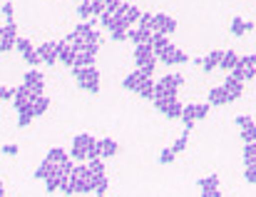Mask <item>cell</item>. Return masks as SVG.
Segmentation results:
<instances>
[{
	"mask_svg": "<svg viewBox=\"0 0 256 197\" xmlns=\"http://www.w3.org/2000/svg\"><path fill=\"white\" fill-rule=\"evenodd\" d=\"M72 75H75V83L80 90H85L90 95H97L100 93V70L92 65V68H70Z\"/></svg>",
	"mask_w": 256,
	"mask_h": 197,
	"instance_id": "obj_1",
	"label": "cell"
},
{
	"mask_svg": "<svg viewBox=\"0 0 256 197\" xmlns=\"http://www.w3.org/2000/svg\"><path fill=\"white\" fill-rule=\"evenodd\" d=\"M134 63L137 68L144 73V75H154V68H157V55L152 50V45H134Z\"/></svg>",
	"mask_w": 256,
	"mask_h": 197,
	"instance_id": "obj_2",
	"label": "cell"
},
{
	"mask_svg": "<svg viewBox=\"0 0 256 197\" xmlns=\"http://www.w3.org/2000/svg\"><path fill=\"white\" fill-rule=\"evenodd\" d=\"M62 45H65V40H48V43L38 45V48H35V53H38V58H40V63H42V65H55V63H58V58H60Z\"/></svg>",
	"mask_w": 256,
	"mask_h": 197,
	"instance_id": "obj_3",
	"label": "cell"
},
{
	"mask_svg": "<svg viewBox=\"0 0 256 197\" xmlns=\"http://www.w3.org/2000/svg\"><path fill=\"white\" fill-rule=\"evenodd\" d=\"M154 107L167 117V120H179V115H182V100L176 98H157L154 100Z\"/></svg>",
	"mask_w": 256,
	"mask_h": 197,
	"instance_id": "obj_4",
	"label": "cell"
},
{
	"mask_svg": "<svg viewBox=\"0 0 256 197\" xmlns=\"http://www.w3.org/2000/svg\"><path fill=\"white\" fill-rule=\"evenodd\" d=\"M157 60H160V63H164L167 68H172V65H182V63H186V60H189V55H186L184 50H179L176 45H172L170 43V45L157 55Z\"/></svg>",
	"mask_w": 256,
	"mask_h": 197,
	"instance_id": "obj_5",
	"label": "cell"
},
{
	"mask_svg": "<svg viewBox=\"0 0 256 197\" xmlns=\"http://www.w3.org/2000/svg\"><path fill=\"white\" fill-rule=\"evenodd\" d=\"M22 85H25L32 95H38V98L45 93V78H42V73H38L35 68H30V70L22 75Z\"/></svg>",
	"mask_w": 256,
	"mask_h": 197,
	"instance_id": "obj_6",
	"label": "cell"
},
{
	"mask_svg": "<svg viewBox=\"0 0 256 197\" xmlns=\"http://www.w3.org/2000/svg\"><path fill=\"white\" fill-rule=\"evenodd\" d=\"M18 25L15 23H5L2 28H0V53H10L12 48H15V43H18Z\"/></svg>",
	"mask_w": 256,
	"mask_h": 197,
	"instance_id": "obj_7",
	"label": "cell"
},
{
	"mask_svg": "<svg viewBox=\"0 0 256 197\" xmlns=\"http://www.w3.org/2000/svg\"><path fill=\"white\" fill-rule=\"evenodd\" d=\"M152 33H160V35H174L176 33V20L167 15V13H157L154 15V25H152Z\"/></svg>",
	"mask_w": 256,
	"mask_h": 197,
	"instance_id": "obj_8",
	"label": "cell"
},
{
	"mask_svg": "<svg viewBox=\"0 0 256 197\" xmlns=\"http://www.w3.org/2000/svg\"><path fill=\"white\" fill-rule=\"evenodd\" d=\"M92 140H94V137H92V135H87V132L78 135V137L72 140L70 157H72V160H80V162H87V147H90V142H92Z\"/></svg>",
	"mask_w": 256,
	"mask_h": 197,
	"instance_id": "obj_9",
	"label": "cell"
},
{
	"mask_svg": "<svg viewBox=\"0 0 256 197\" xmlns=\"http://www.w3.org/2000/svg\"><path fill=\"white\" fill-rule=\"evenodd\" d=\"M15 48H18V53L22 55V60H25V63L30 65V68L40 65V58H38V53H35V48L30 45V40H28V38H18Z\"/></svg>",
	"mask_w": 256,
	"mask_h": 197,
	"instance_id": "obj_10",
	"label": "cell"
},
{
	"mask_svg": "<svg viewBox=\"0 0 256 197\" xmlns=\"http://www.w3.org/2000/svg\"><path fill=\"white\" fill-rule=\"evenodd\" d=\"M147 80H152V78H150V75H144V73L137 68L134 73L124 75V80H122V88H124V90H130V93H137V90H140V88H142Z\"/></svg>",
	"mask_w": 256,
	"mask_h": 197,
	"instance_id": "obj_11",
	"label": "cell"
},
{
	"mask_svg": "<svg viewBox=\"0 0 256 197\" xmlns=\"http://www.w3.org/2000/svg\"><path fill=\"white\" fill-rule=\"evenodd\" d=\"M35 98H38V95H32V93H30V90H28L25 85H20V88H15L12 107H15L18 112H22V110H25L28 105H32V102H35Z\"/></svg>",
	"mask_w": 256,
	"mask_h": 197,
	"instance_id": "obj_12",
	"label": "cell"
},
{
	"mask_svg": "<svg viewBox=\"0 0 256 197\" xmlns=\"http://www.w3.org/2000/svg\"><path fill=\"white\" fill-rule=\"evenodd\" d=\"M224 90H226V95H229V100L234 102V100H239L242 98V93H244V83L242 80H236L232 73L226 75V80H224V85H222Z\"/></svg>",
	"mask_w": 256,
	"mask_h": 197,
	"instance_id": "obj_13",
	"label": "cell"
},
{
	"mask_svg": "<svg viewBox=\"0 0 256 197\" xmlns=\"http://www.w3.org/2000/svg\"><path fill=\"white\" fill-rule=\"evenodd\" d=\"M127 40L134 45H152V30H142V28H130L127 30Z\"/></svg>",
	"mask_w": 256,
	"mask_h": 197,
	"instance_id": "obj_14",
	"label": "cell"
},
{
	"mask_svg": "<svg viewBox=\"0 0 256 197\" xmlns=\"http://www.w3.org/2000/svg\"><path fill=\"white\" fill-rule=\"evenodd\" d=\"M229 30H232L234 38H244L246 33L254 30V23H252V20H244V18H234V20L229 23Z\"/></svg>",
	"mask_w": 256,
	"mask_h": 197,
	"instance_id": "obj_15",
	"label": "cell"
},
{
	"mask_svg": "<svg viewBox=\"0 0 256 197\" xmlns=\"http://www.w3.org/2000/svg\"><path fill=\"white\" fill-rule=\"evenodd\" d=\"M120 152V142L117 140H112V137H102L100 140V157L102 160H110V157H114Z\"/></svg>",
	"mask_w": 256,
	"mask_h": 197,
	"instance_id": "obj_16",
	"label": "cell"
},
{
	"mask_svg": "<svg viewBox=\"0 0 256 197\" xmlns=\"http://www.w3.org/2000/svg\"><path fill=\"white\" fill-rule=\"evenodd\" d=\"M62 180H65V175H60V167L58 165H52V170H50V175L45 177V190L52 195V192H58L60 190V185H62Z\"/></svg>",
	"mask_w": 256,
	"mask_h": 197,
	"instance_id": "obj_17",
	"label": "cell"
},
{
	"mask_svg": "<svg viewBox=\"0 0 256 197\" xmlns=\"http://www.w3.org/2000/svg\"><path fill=\"white\" fill-rule=\"evenodd\" d=\"M222 55H224L222 50H212L206 58H202V60H199V68H202L204 73H212V70H216V68H219V63H222Z\"/></svg>",
	"mask_w": 256,
	"mask_h": 197,
	"instance_id": "obj_18",
	"label": "cell"
},
{
	"mask_svg": "<svg viewBox=\"0 0 256 197\" xmlns=\"http://www.w3.org/2000/svg\"><path fill=\"white\" fill-rule=\"evenodd\" d=\"M206 102H209L212 107H222V105H229L232 100H229V95H226V90L219 85V88H212V90H209V98H206Z\"/></svg>",
	"mask_w": 256,
	"mask_h": 197,
	"instance_id": "obj_19",
	"label": "cell"
},
{
	"mask_svg": "<svg viewBox=\"0 0 256 197\" xmlns=\"http://www.w3.org/2000/svg\"><path fill=\"white\" fill-rule=\"evenodd\" d=\"M179 120H182V125H184L186 130H192V127H194V122H196V102H189V105H184V107H182V115H179Z\"/></svg>",
	"mask_w": 256,
	"mask_h": 197,
	"instance_id": "obj_20",
	"label": "cell"
},
{
	"mask_svg": "<svg viewBox=\"0 0 256 197\" xmlns=\"http://www.w3.org/2000/svg\"><path fill=\"white\" fill-rule=\"evenodd\" d=\"M120 15L127 20V25H130V28H134V25H137V20H140V15H142V10H140V8H134L132 3H124V5H122V10H120Z\"/></svg>",
	"mask_w": 256,
	"mask_h": 197,
	"instance_id": "obj_21",
	"label": "cell"
},
{
	"mask_svg": "<svg viewBox=\"0 0 256 197\" xmlns=\"http://www.w3.org/2000/svg\"><path fill=\"white\" fill-rule=\"evenodd\" d=\"M75 60H78V50H75V48H70V45L65 43V45H62V50H60L58 63H62L65 68H72V65H75Z\"/></svg>",
	"mask_w": 256,
	"mask_h": 197,
	"instance_id": "obj_22",
	"label": "cell"
},
{
	"mask_svg": "<svg viewBox=\"0 0 256 197\" xmlns=\"http://www.w3.org/2000/svg\"><path fill=\"white\" fill-rule=\"evenodd\" d=\"M25 110H30L35 117H40V115H45L48 110H50V98H45V95H40V98H35L32 105H28Z\"/></svg>",
	"mask_w": 256,
	"mask_h": 197,
	"instance_id": "obj_23",
	"label": "cell"
},
{
	"mask_svg": "<svg viewBox=\"0 0 256 197\" xmlns=\"http://www.w3.org/2000/svg\"><path fill=\"white\" fill-rule=\"evenodd\" d=\"M236 65H239V55H236L234 50H226V53L222 55V63H219V68H222V70H226V73H232Z\"/></svg>",
	"mask_w": 256,
	"mask_h": 197,
	"instance_id": "obj_24",
	"label": "cell"
},
{
	"mask_svg": "<svg viewBox=\"0 0 256 197\" xmlns=\"http://www.w3.org/2000/svg\"><path fill=\"white\" fill-rule=\"evenodd\" d=\"M45 157H48V160H50L52 165H60V162H65V160H70V155H68V152H65L62 147H50Z\"/></svg>",
	"mask_w": 256,
	"mask_h": 197,
	"instance_id": "obj_25",
	"label": "cell"
},
{
	"mask_svg": "<svg viewBox=\"0 0 256 197\" xmlns=\"http://www.w3.org/2000/svg\"><path fill=\"white\" fill-rule=\"evenodd\" d=\"M78 18L87 23L90 18H97L94 15V10H92V0H85V3H78Z\"/></svg>",
	"mask_w": 256,
	"mask_h": 197,
	"instance_id": "obj_26",
	"label": "cell"
},
{
	"mask_svg": "<svg viewBox=\"0 0 256 197\" xmlns=\"http://www.w3.org/2000/svg\"><path fill=\"white\" fill-rule=\"evenodd\" d=\"M92 177H94V175H92ZM107 190H110V180H107V175H97V177H94V195L104 197L107 195Z\"/></svg>",
	"mask_w": 256,
	"mask_h": 197,
	"instance_id": "obj_27",
	"label": "cell"
},
{
	"mask_svg": "<svg viewBox=\"0 0 256 197\" xmlns=\"http://www.w3.org/2000/svg\"><path fill=\"white\" fill-rule=\"evenodd\" d=\"M189 132H192V130H186V127H184V132H182V135H179V137L174 140V145H172V150H174L176 155H182V152L186 150V145H189Z\"/></svg>",
	"mask_w": 256,
	"mask_h": 197,
	"instance_id": "obj_28",
	"label": "cell"
},
{
	"mask_svg": "<svg viewBox=\"0 0 256 197\" xmlns=\"http://www.w3.org/2000/svg\"><path fill=\"white\" fill-rule=\"evenodd\" d=\"M92 65H94V55L87 53V50H80V53H78V60H75L72 68H92Z\"/></svg>",
	"mask_w": 256,
	"mask_h": 197,
	"instance_id": "obj_29",
	"label": "cell"
},
{
	"mask_svg": "<svg viewBox=\"0 0 256 197\" xmlns=\"http://www.w3.org/2000/svg\"><path fill=\"white\" fill-rule=\"evenodd\" d=\"M87 170H90V175H104V160L102 157H97V160H87Z\"/></svg>",
	"mask_w": 256,
	"mask_h": 197,
	"instance_id": "obj_30",
	"label": "cell"
},
{
	"mask_svg": "<svg viewBox=\"0 0 256 197\" xmlns=\"http://www.w3.org/2000/svg\"><path fill=\"white\" fill-rule=\"evenodd\" d=\"M244 165H256V142L244 145Z\"/></svg>",
	"mask_w": 256,
	"mask_h": 197,
	"instance_id": "obj_31",
	"label": "cell"
},
{
	"mask_svg": "<svg viewBox=\"0 0 256 197\" xmlns=\"http://www.w3.org/2000/svg\"><path fill=\"white\" fill-rule=\"evenodd\" d=\"M32 120H35V115H32L30 110H22V112H18V127H20V130L30 127V125H32Z\"/></svg>",
	"mask_w": 256,
	"mask_h": 197,
	"instance_id": "obj_32",
	"label": "cell"
},
{
	"mask_svg": "<svg viewBox=\"0 0 256 197\" xmlns=\"http://www.w3.org/2000/svg\"><path fill=\"white\" fill-rule=\"evenodd\" d=\"M50 170H52V162L45 157V160L38 165V170H35V180H45V177L50 175Z\"/></svg>",
	"mask_w": 256,
	"mask_h": 197,
	"instance_id": "obj_33",
	"label": "cell"
},
{
	"mask_svg": "<svg viewBox=\"0 0 256 197\" xmlns=\"http://www.w3.org/2000/svg\"><path fill=\"white\" fill-rule=\"evenodd\" d=\"M199 190H219V177H216V175L202 177V180H199Z\"/></svg>",
	"mask_w": 256,
	"mask_h": 197,
	"instance_id": "obj_34",
	"label": "cell"
},
{
	"mask_svg": "<svg viewBox=\"0 0 256 197\" xmlns=\"http://www.w3.org/2000/svg\"><path fill=\"white\" fill-rule=\"evenodd\" d=\"M137 95L142 100H154V80H147V83L137 90Z\"/></svg>",
	"mask_w": 256,
	"mask_h": 197,
	"instance_id": "obj_35",
	"label": "cell"
},
{
	"mask_svg": "<svg viewBox=\"0 0 256 197\" xmlns=\"http://www.w3.org/2000/svg\"><path fill=\"white\" fill-rule=\"evenodd\" d=\"M242 140L246 142H256V122H249L246 127H242Z\"/></svg>",
	"mask_w": 256,
	"mask_h": 197,
	"instance_id": "obj_36",
	"label": "cell"
},
{
	"mask_svg": "<svg viewBox=\"0 0 256 197\" xmlns=\"http://www.w3.org/2000/svg\"><path fill=\"white\" fill-rule=\"evenodd\" d=\"M152 25H154V13H142L140 20H137V28H142V30H152Z\"/></svg>",
	"mask_w": 256,
	"mask_h": 197,
	"instance_id": "obj_37",
	"label": "cell"
},
{
	"mask_svg": "<svg viewBox=\"0 0 256 197\" xmlns=\"http://www.w3.org/2000/svg\"><path fill=\"white\" fill-rule=\"evenodd\" d=\"M0 10H2V18H5V23H15V8H12V0H5Z\"/></svg>",
	"mask_w": 256,
	"mask_h": 197,
	"instance_id": "obj_38",
	"label": "cell"
},
{
	"mask_svg": "<svg viewBox=\"0 0 256 197\" xmlns=\"http://www.w3.org/2000/svg\"><path fill=\"white\" fill-rule=\"evenodd\" d=\"M176 160V152L172 150V147H164L162 152H160V165H172Z\"/></svg>",
	"mask_w": 256,
	"mask_h": 197,
	"instance_id": "obj_39",
	"label": "cell"
},
{
	"mask_svg": "<svg viewBox=\"0 0 256 197\" xmlns=\"http://www.w3.org/2000/svg\"><path fill=\"white\" fill-rule=\"evenodd\" d=\"M97 157H100V140L94 137L90 142V147H87V160H97Z\"/></svg>",
	"mask_w": 256,
	"mask_h": 197,
	"instance_id": "obj_40",
	"label": "cell"
},
{
	"mask_svg": "<svg viewBox=\"0 0 256 197\" xmlns=\"http://www.w3.org/2000/svg\"><path fill=\"white\" fill-rule=\"evenodd\" d=\"M244 180L249 185H256V165H244Z\"/></svg>",
	"mask_w": 256,
	"mask_h": 197,
	"instance_id": "obj_41",
	"label": "cell"
},
{
	"mask_svg": "<svg viewBox=\"0 0 256 197\" xmlns=\"http://www.w3.org/2000/svg\"><path fill=\"white\" fill-rule=\"evenodd\" d=\"M209 102H196V120H206V115H209Z\"/></svg>",
	"mask_w": 256,
	"mask_h": 197,
	"instance_id": "obj_42",
	"label": "cell"
},
{
	"mask_svg": "<svg viewBox=\"0 0 256 197\" xmlns=\"http://www.w3.org/2000/svg\"><path fill=\"white\" fill-rule=\"evenodd\" d=\"M12 98H15V88H5V85H0V102H10Z\"/></svg>",
	"mask_w": 256,
	"mask_h": 197,
	"instance_id": "obj_43",
	"label": "cell"
},
{
	"mask_svg": "<svg viewBox=\"0 0 256 197\" xmlns=\"http://www.w3.org/2000/svg\"><path fill=\"white\" fill-rule=\"evenodd\" d=\"M110 40H112V43H124V40H127V30H114V33H110Z\"/></svg>",
	"mask_w": 256,
	"mask_h": 197,
	"instance_id": "obj_44",
	"label": "cell"
},
{
	"mask_svg": "<svg viewBox=\"0 0 256 197\" xmlns=\"http://www.w3.org/2000/svg\"><path fill=\"white\" fill-rule=\"evenodd\" d=\"M0 152H2V155H10V157H15V155L20 152V147H18V145H2V147H0Z\"/></svg>",
	"mask_w": 256,
	"mask_h": 197,
	"instance_id": "obj_45",
	"label": "cell"
},
{
	"mask_svg": "<svg viewBox=\"0 0 256 197\" xmlns=\"http://www.w3.org/2000/svg\"><path fill=\"white\" fill-rule=\"evenodd\" d=\"M234 122H236V125H239V130H242V127H246V125H249V122H254V120H252L249 115H239Z\"/></svg>",
	"mask_w": 256,
	"mask_h": 197,
	"instance_id": "obj_46",
	"label": "cell"
},
{
	"mask_svg": "<svg viewBox=\"0 0 256 197\" xmlns=\"http://www.w3.org/2000/svg\"><path fill=\"white\" fill-rule=\"evenodd\" d=\"M202 197H222L219 190H202Z\"/></svg>",
	"mask_w": 256,
	"mask_h": 197,
	"instance_id": "obj_47",
	"label": "cell"
},
{
	"mask_svg": "<svg viewBox=\"0 0 256 197\" xmlns=\"http://www.w3.org/2000/svg\"><path fill=\"white\" fill-rule=\"evenodd\" d=\"M0 197H8L5 195V187H0Z\"/></svg>",
	"mask_w": 256,
	"mask_h": 197,
	"instance_id": "obj_48",
	"label": "cell"
},
{
	"mask_svg": "<svg viewBox=\"0 0 256 197\" xmlns=\"http://www.w3.org/2000/svg\"><path fill=\"white\" fill-rule=\"evenodd\" d=\"M78 3H85V0H78Z\"/></svg>",
	"mask_w": 256,
	"mask_h": 197,
	"instance_id": "obj_49",
	"label": "cell"
},
{
	"mask_svg": "<svg viewBox=\"0 0 256 197\" xmlns=\"http://www.w3.org/2000/svg\"><path fill=\"white\" fill-rule=\"evenodd\" d=\"M0 187H2V182H0Z\"/></svg>",
	"mask_w": 256,
	"mask_h": 197,
	"instance_id": "obj_50",
	"label": "cell"
},
{
	"mask_svg": "<svg viewBox=\"0 0 256 197\" xmlns=\"http://www.w3.org/2000/svg\"><path fill=\"white\" fill-rule=\"evenodd\" d=\"M124 3H130V0H124Z\"/></svg>",
	"mask_w": 256,
	"mask_h": 197,
	"instance_id": "obj_51",
	"label": "cell"
}]
</instances>
